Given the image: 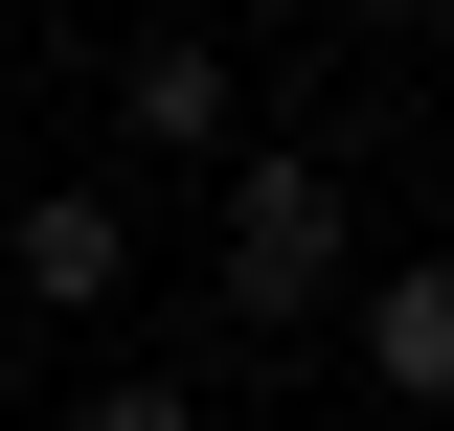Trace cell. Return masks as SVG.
Returning a JSON list of instances; mask_svg holds the SVG:
<instances>
[{"mask_svg": "<svg viewBox=\"0 0 454 431\" xmlns=\"http://www.w3.org/2000/svg\"><path fill=\"white\" fill-rule=\"evenodd\" d=\"M364 295V227H340V160H227V318L295 341Z\"/></svg>", "mask_w": 454, "mask_h": 431, "instance_id": "1", "label": "cell"}, {"mask_svg": "<svg viewBox=\"0 0 454 431\" xmlns=\"http://www.w3.org/2000/svg\"><path fill=\"white\" fill-rule=\"evenodd\" d=\"M114 295H137V205L114 182H23L0 205V318L46 341V318H114Z\"/></svg>", "mask_w": 454, "mask_h": 431, "instance_id": "2", "label": "cell"}, {"mask_svg": "<svg viewBox=\"0 0 454 431\" xmlns=\"http://www.w3.org/2000/svg\"><path fill=\"white\" fill-rule=\"evenodd\" d=\"M114 137H137V160H227V46L205 23H137V46H114Z\"/></svg>", "mask_w": 454, "mask_h": 431, "instance_id": "3", "label": "cell"}, {"mask_svg": "<svg viewBox=\"0 0 454 431\" xmlns=\"http://www.w3.org/2000/svg\"><path fill=\"white\" fill-rule=\"evenodd\" d=\"M340 341H364V386H387V409H454V250L364 272V295H340Z\"/></svg>", "mask_w": 454, "mask_h": 431, "instance_id": "4", "label": "cell"}, {"mask_svg": "<svg viewBox=\"0 0 454 431\" xmlns=\"http://www.w3.org/2000/svg\"><path fill=\"white\" fill-rule=\"evenodd\" d=\"M68 431H205V386H182V364H114V386H91Z\"/></svg>", "mask_w": 454, "mask_h": 431, "instance_id": "5", "label": "cell"}, {"mask_svg": "<svg viewBox=\"0 0 454 431\" xmlns=\"http://www.w3.org/2000/svg\"><path fill=\"white\" fill-rule=\"evenodd\" d=\"M0 431H23V318H0Z\"/></svg>", "mask_w": 454, "mask_h": 431, "instance_id": "6", "label": "cell"}]
</instances>
